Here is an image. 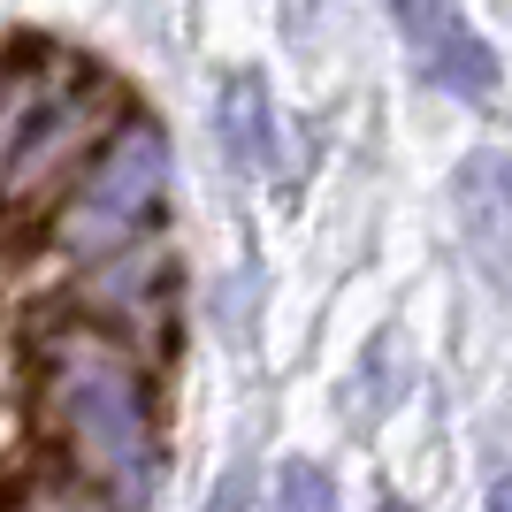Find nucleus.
Wrapping results in <instances>:
<instances>
[{"mask_svg":"<svg viewBox=\"0 0 512 512\" xmlns=\"http://www.w3.org/2000/svg\"><path fill=\"white\" fill-rule=\"evenodd\" d=\"M490 512H512V474H505V482L490 490Z\"/></svg>","mask_w":512,"mask_h":512,"instance_id":"nucleus-8","label":"nucleus"},{"mask_svg":"<svg viewBox=\"0 0 512 512\" xmlns=\"http://www.w3.org/2000/svg\"><path fill=\"white\" fill-rule=\"evenodd\" d=\"M390 512H398V505H390Z\"/></svg>","mask_w":512,"mask_h":512,"instance_id":"nucleus-9","label":"nucleus"},{"mask_svg":"<svg viewBox=\"0 0 512 512\" xmlns=\"http://www.w3.org/2000/svg\"><path fill=\"white\" fill-rule=\"evenodd\" d=\"M207 512H245V474H222V490L207 497Z\"/></svg>","mask_w":512,"mask_h":512,"instance_id":"nucleus-7","label":"nucleus"},{"mask_svg":"<svg viewBox=\"0 0 512 512\" xmlns=\"http://www.w3.org/2000/svg\"><path fill=\"white\" fill-rule=\"evenodd\" d=\"M260 130H268L260 85H253V77H237V85H230V107H222V146H230L237 169H260Z\"/></svg>","mask_w":512,"mask_h":512,"instance_id":"nucleus-5","label":"nucleus"},{"mask_svg":"<svg viewBox=\"0 0 512 512\" xmlns=\"http://www.w3.org/2000/svg\"><path fill=\"white\" fill-rule=\"evenodd\" d=\"M459 237L482 260V276L512 291V169L497 153H474L459 169Z\"/></svg>","mask_w":512,"mask_h":512,"instance_id":"nucleus-4","label":"nucleus"},{"mask_svg":"<svg viewBox=\"0 0 512 512\" xmlns=\"http://www.w3.org/2000/svg\"><path fill=\"white\" fill-rule=\"evenodd\" d=\"M46 398H54V413H62V428L77 436V451H85V467L100 474V482H115V497L123 505H138L146 497V390H138V375L123 367V352L115 344H54V360H46Z\"/></svg>","mask_w":512,"mask_h":512,"instance_id":"nucleus-1","label":"nucleus"},{"mask_svg":"<svg viewBox=\"0 0 512 512\" xmlns=\"http://www.w3.org/2000/svg\"><path fill=\"white\" fill-rule=\"evenodd\" d=\"M161 184H169V146H161V130H153V123H130L123 138L92 161L85 192L69 199L62 237L77 245V253H107V245H123V237L153 214Z\"/></svg>","mask_w":512,"mask_h":512,"instance_id":"nucleus-2","label":"nucleus"},{"mask_svg":"<svg viewBox=\"0 0 512 512\" xmlns=\"http://www.w3.org/2000/svg\"><path fill=\"white\" fill-rule=\"evenodd\" d=\"M268 512H337V482L314 467V459H291L268 490Z\"/></svg>","mask_w":512,"mask_h":512,"instance_id":"nucleus-6","label":"nucleus"},{"mask_svg":"<svg viewBox=\"0 0 512 512\" xmlns=\"http://www.w3.org/2000/svg\"><path fill=\"white\" fill-rule=\"evenodd\" d=\"M390 16H398L406 54L428 85H444L451 100H497V54L451 0H390Z\"/></svg>","mask_w":512,"mask_h":512,"instance_id":"nucleus-3","label":"nucleus"}]
</instances>
